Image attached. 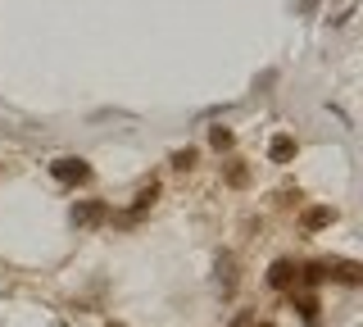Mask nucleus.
<instances>
[{
  "mask_svg": "<svg viewBox=\"0 0 363 327\" xmlns=\"http://www.w3.org/2000/svg\"><path fill=\"white\" fill-rule=\"evenodd\" d=\"M77 218L91 223V218H100V205H86V209H77Z\"/></svg>",
  "mask_w": 363,
  "mask_h": 327,
  "instance_id": "nucleus-6",
  "label": "nucleus"
},
{
  "mask_svg": "<svg viewBox=\"0 0 363 327\" xmlns=\"http://www.w3.org/2000/svg\"><path fill=\"white\" fill-rule=\"evenodd\" d=\"M323 223H332V209H313L309 214V228H323Z\"/></svg>",
  "mask_w": 363,
  "mask_h": 327,
  "instance_id": "nucleus-5",
  "label": "nucleus"
},
{
  "mask_svg": "<svg viewBox=\"0 0 363 327\" xmlns=\"http://www.w3.org/2000/svg\"><path fill=\"white\" fill-rule=\"evenodd\" d=\"M264 327H268V323H264Z\"/></svg>",
  "mask_w": 363,
  "mask_h": 327,
  "instance_id": "nucleus-7",
  "label": "nucleus"
},
{
  "mask_svg": "<svg viewBox=\"0 0 363 327\" xmlns=\"http://www.w3.org/2000/svg\"><path fill=\"white\" fill-rule=\"evenodd\" d=\"M295 277H300V273H295V264H291V259H277V264H272V273H268V282H272L277 291L295 287Z\"/></svg>",
  "mask_w": 363,
  "mask_h": 327,
  "instance_id": "nucleus-2",
  "label": "nucleus"
},
{
  "mask_svg": "<svg viewBox=\"0 0 363 327\" xmlns=\"http://www.w3.org/2000/svg\"><path fill=\"white\" fill-rule=\"evenodd\" d=\"M291 155H295V141L291 137H277V141H272V160H277V164L291 160Z\"/></svg>",
  "mask_w": 363,
  "mask_h": 327,
  "instance_id": "nucleus-3",
  "label": "nucleus"
},
{
  "mask_svg": "<svg viewBox=\"0 0 363 327\" xmlns=\"http://www.w3.org/2000/svg\"><path fill=\"white\" fill-rule=\"evenodd\" d=\"M209 141L223 150V145H232V132H227V128H213V132H209Z\"/></svg>",
  "mask_w": 363,
  "mask_h": 327,
  "instance_id": "nucleus-4",
  "label": "nucleus"
},
{
  "mask_svg": "<svg viewBox=\"0 0 363 327\" xmlns=\"http://www.w3.org/2000/svg\"><path fill=\"white\" fill-rule=\"evenodd\" d=\"M50 173H55V182H82V177L91 173V168H86L82 160H60V164L50 168Z\"/></svg>",
  "mask_w": 363,
  "mask_h": 327,
  "instance_id": "nucleus-1",
  "label": "nucleus"
}]
</instances>
